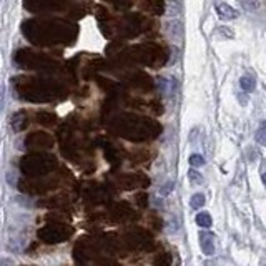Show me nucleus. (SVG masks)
<instances>
[{"instance_id":"16","label":"nucleus","mask_w":266,"mask_h":266,"mask_svg":"<svg viewBox=\"0 0 266 266\" xmlns=\"http://www.w3.org/2000/svg\"><path fill=\"white\" fill-rule=\"evenodd\" d=\"M188 178H190V181H192L193 185L203 183V175H201L200 171H196L195 168H192V170L188 171Z\"/></svg>"},{"instance_id":"6","label":"nucleus","mask_w":266,"mask_h":266,"mask_svg":"<svg viewBox=\"0 0 266 266\" xmlns=\"http://www.w3.org/2000/svg\"><path fill=\"white\" fill-rule=\"evenodd\" d=\"M198 240H200L201 251H203L206 256L213 255V253H215V238H213V233H210V231H201L200 236H198Z\"/></svg>"},{"instance_id":"1","label":"nucleus","mask_w":266,"mask_h":266,"mask_svg":"<svg viewBox=\"0 0 266 266\" xmlns=\"http://www.w3.org/2000/svg\"><path fill=\"white\" fill-rule=\"evenodd\" d=\"M72 235H73V228L67 223H52L39 231V238L45 243H62Z\"/></svg>"},{"instance_id":"5","label":"nucleus","mask_w":266,"mask_h":266,"mask_svg":"<svg viewBox=\"0 0 266 266\" xmlns=\"http://www.w3.org/2000/svg\"><path fill=\"white\" fill-rule=\"evenodd\" d=\"M215 12L221 20H236L240 17V12L235 7H231L230 3L225 2H215Z\"/></svg>"},{"instance_id":"19","label":"nucleus","mask_w":266,"mask_h":266,"mask_svg":"<svg viewBox=\"0 0 266 266\" xmlns=\"http://www.w3.org/2000/svg\"><path fill=\"white\" fill-rule=\"evenodd\" d=\"M97 266H118V263L110 258H98L97 260Z\"/></svg>"},{"instance_id":"3","label":"nucleus","mask_w":266,"mask_h":266,"mask_svg":"<svg viewBox=\"0 0 266 266\" xmlns=\"http://www.w3.org/2000/svg\"><path fill=\"white\" fill-rule=\"evenodd\" d=\"M167 33L175 45H181L185 39V25L181 19H170L167 22Z\"/></svg>"},{"instance_id":"11","label":"nucleus","mask_w":266,"mask_h":266,"mask_svg":"<svg viewBox=\"0 0 266 266\" xmlns=\"http://www.w3.org/2000/svg\"><path fill=\"white\" fill-rule=\"evenodd\" d=\"M196 225L201 226V228H210L212 226V217H210L208 213L201 212L196 215Z\"/></svg>"},{"instance_id":"14","label":"nucleus","mask_w":266,"mask_h":266,"mask_svg":"<svg viewBox=\"0 0 266 266\" xmlns=\"http://www.w3.org/2000/svg\"><path fill=\"white\" fill-rule=\"evenodd\" d=\"M188 162H190V165H192L193 168H200V167H203V165L206 163V160H205L203 155H200V153H193V155H190Z\"/></svg>"},{"instance_id":"10","label":"nucleus","mask_w":266,"mask_h":266,"mask_svg":"<svg viewBox=\"0 0 266 266\" xmlns=\"http://www.w3.org/2000/svg\"><path fill=\"white\" fill-rule=\"evenodd\" d=\"M181 12H183V8H181L180 2H176V0H171V2L168 3V12H167V15L170 17V19H180V17H181Z\"/></svg>"},{"instance_id":"2","label":"nucleus","mask_w":266,"mask_h":266,"mask_svg":"<svg viewBox=\"0 0 266 266\" xmlns=\"http://www.w3.org/2000/svg\"><path fill=\"white\" fill-rule=\"evenodd\" d=\"M125 242L135 250H150L151 244H153V236L143 228H135V230L126 233Z\"/></svg>"},{"instance_id":"9","label":"nucleus","mask_w":266,"mask_h":266,"mask_svg":"<svg viewBox=\"0 0 266 266\" xmlns=\"http://www.w3.org/2000/svg\"><path fill=\"white\" fill-rule=\"evenodd\" d=\"M153 266H171V256L167 251H160L153 258Z\"/></svg>"},{"instance_id":"15","label":"nucleus","mask_w":266,"mask_h":266,"mask_svg":"<svg viewBox=\"0 0 266 266\" xmlns=\"http://www.w3.org/2000/svg\"><path fill=\"white\" fill-rule=\"evenodd\" d=\"M256 142H258L260 145H266V125H265V121H261L260 128L256 130Z\"/></svg>"},{"instance_id":"18","label":"nucleus","mask_w":266,"mask_h":266,"mask_svg":"<svg viewBox=\"0 0 266 266\" xmlns=\"http://www.w3.org/2000/svg\"><path fill=\"white\" fill-rule=\"evenodd\" d=\"M150 225L153 230H162V218H158V217H155V215H151L150 217Z\"/></svg>"},{"instance_id":"4","label":"nucleus","mask_w":266,"mask_h":266,"mask_svg":"<svg viewBox=\"0 0 266 266\" xmlns=\"http://www.w3.org/2000/svg\"><path fill=\"white\" fill-rule=\"evenodd\" d=\"M73 255L78 261H88L97 255V248L88 238H83V240H80L77 244H75Z\"/></svg>"},{"instance_id":"13","label":"nucleus","mask_w":266,"mask_h":266,"mask_svg":"<svg viewBox=\"0 0 266 266\" xmlns=\"http://www.w3.org/2000/svg\"><path fill=\"white\" fill-rule=\"evenodd\" d=\"M203 205H205V195H203V193H195V195L192 196V200H190V206H192L193 210H200Z\"/></svg>"},{"instance_id":"8","label":"nucleus","mask_w":266,"mask_h":266,"mask_svg":"<svg viewBox=\"0 0 266 266\" xmlns=\"http://www.w3.org/2000/svg\"><path fill=\"white\" fill-rule=\"evenodd\" d=\"M256 83H255V78L250 77V75H243L242 78H240V88L244 92V94H251L253 90H255Z\"/></svg>"},{"instance_id":"17","label":"nucleus","mask_w":266,"mask_h":266,"mask_svg":"<svg viewBox=\"0 0 266 266\" xmlns=\"http://www.w3.org/2000/svg\"><path fill=\"white\" fill-rule=\"evenodd\" d=\"M135 201H137L138 208H146V205H148V195L146 193H138V195H135Z\"/></svg>"},{"instance_id":"7","label":"nucleus","mask_w":266,"mask_h":266,"mask_svg":"<svg viewBox=\"0 0 266 266\" xmlns=\"http://www.w3.org/2000/svg\"><path fill=\"white\" fill-rule=\"evenodd\" d=\"M112 217L117 219H123V218H130L132 217V208H130L126 203H120L117 206H113L112 210Z\"/></svg>"},{"instance_id":"12","label":"nucleus","mask_w":266,"mask_h":266,"mask_svg":"<svg viewBox=\"0 0 266 266\" xmlns=\"http://www.w3.org/2000/svg\"><path fill=\"white\" fill-rule=\"evenodd\" d=\"M215 35L221 37V39H235V33L230 27H225V25H219L215 30Z\"/></svg>"}]
</instances>
